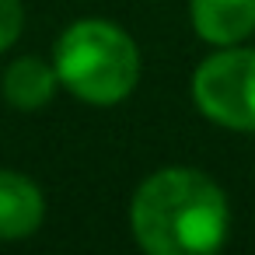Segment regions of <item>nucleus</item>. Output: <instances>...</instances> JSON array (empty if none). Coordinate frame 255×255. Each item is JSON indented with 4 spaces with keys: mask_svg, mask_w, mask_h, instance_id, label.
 Returning a JSON list of instances; mask_svg holds the SVG:
<instances>
[{
    "mask_svg": "<svg viewBox=\"0 0 255 255\" xmlns=\"http://www.w3.org/2000/svg\"><path fill=\"white\" fill-rule=\"evenodd\" d=\"M25 28V7L21 0H0V53H7Z\"/></svg>",
    "mask_w": 255,
    "mask_h": 255,
    "instance_id": "nucleus-7",
    "label": "nucleus"
},
{
    "mask_svg": "<svg viewBox=\"0 0 255 255\" xmlns=\"http://www.w3.org/2000/svg\"><path fill=\"white\" fill-rule=\"evenodd\" d=\"M129 231L147 255H210L231 234V203L206 171L168 164L136 185Z\"/></svg>",
    "mask_w": 255,
    "mask_h": 255,
    "instance_id": "nucleus-1",
    "label": "nucleus"
},
{
    "mask_svg": "<svg viewBox=\"0 0 255 255\" xmlns=\"http://www.w3.org/2000/svg\"><path fill=\"white\" fill-rule=\"evenodd\" d=\"M189 95L196 112L231 133H255V49L220 46L192 70Z\"/></svg>",
    "mask_w": 255,
    "mask_h": 255,
    "instance_id": "nucleus-3",
    "label": "nucleus"
},
{
    "mask_svg": "<svg viewBox=\"0 0 255 255\" xmlns=\"http://www.w3.org/2000/svg\"><path fill=\"white\" fill-rule=\"evenodd\" d=\"M60 88L88 105H119L140 84V46L133 35L105 18H81L63 28L53 49Z\"/></svg>",
    "mask_w": 255,
    "mask_h": 255,
    "instance_id": "nucleus-2",
    "label": "nucleus"
},
{
    "mask_svg": "<svg viewBox=\"0 0 255 255\" xmlns=\"http://www.w3.org/2000/svg\"><path fill=\"white\" fill-rule=\"evenodd\" d=\"M4 98L11 109L18 112H39L42 105H49L56 98L60 88V74L53 63H46L42 56H21L4 70Z\"/></svg>",
    "mask_w": 255,
    "mask_h": 255,
    "instance_id": "nucleus-6",
    "label": "nucleus"
},
{
    "mask_svg": "<svg viewBox=\"0 0 255 255\" xmlns=\"http://www.w3.org/2000/svg\"><path fill=\"white\" fill-rule=\"evenodd\" d=\"M42 189L21 171H0V241H21L42 227Z\"/></svg>",
    "mask_w": 255,
    "mask_h": 255,
    "instance_id": "nucleus-5",
    "label": "nucleus"
},
{
    "mask_svg": "<svg viewBox=\"0 0 255 255\" xmlns=\"http://www.w3.org/2000/svg\"><path fill=\"white\" fill-rule=\"evenodd\" d=\"M189 25L213 49L241 46L255 35V0H189Z\"/></svg>",
    "mask_w": 255,
    "mask_h": 255,
    "instance_id": "nucleus-4",
    "label": "nucleus"
}]
</instances>
